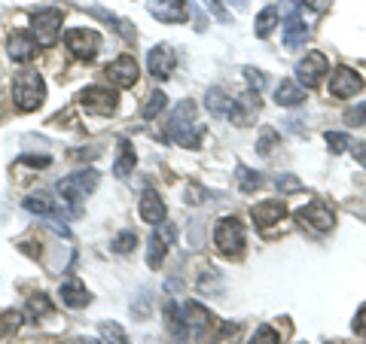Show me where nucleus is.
<instances>
[{"label": "nucleus", "instance_id": "obj_1", "mask_svg": "<svg viewBox=\"0 0 366 344\" xmlns=\"http://www.w3.org/2000/svg\"><path fill=\"white\" fill-rule=\"evenodd\" d=\"M192 116H196V104H192V101H180L165 125V137L171 143L183 146V150H199L202 137H204V128L192 122Z\"/></svg>", "mask_w": 366, "mask_h": 344}, {"label": "nucleus", "instance_id": "obj_2", "mask_svg": "<svg viewBox=\"0 0 366 344\" xmlns=\"http://www.w3.org/2000/svg\"><path fill=\"white\" fill-rule=\"evenodd\" d=\"M98 180H101V174L95 168H83V171H76V174H67L64 180H59V186H55V189H59L61 201L71 204L74 213H79V201L89 198V195L95 192Z\"/></svg>", "mask_w": 366, "mask_h": 344}, {"label": "nucleus", "instance_id": "obj_3", "mask_svg": "<svg viewBox=\"0 0 366 344\" xmlns=\"http://www.w3.org/2000/svg\"><path fill=\"white\" fill-rule=\"evenodd\" d=\"M13 101L21 113H31L37 110L43 101H46V83L40 74L34 71H21L16 79H13Z\"/></svg>", "mask_w": 366, "mask_h": 344}, {"label": "nucleus", "instance_id": "obj_4", "mask_svg": "<svg viewBox=\"0 0 366 344\" xmlns=\"http://www.w3.org/2000/svg\"><path fill=\"white\" fill-rule=\"evenodd\" d=\"M244 244H247L244 226L238 223L235 216H223V220L217 223V228H214V247L229 259H242Z\"/></svg>", "mask_w": 366, "mask_h": 344}, {"label": "nucleus", "instance_id": "obj_5", "mask_svg": "<svg viewBox=\"0 0 366 344\" xmlns=\"http://www.w3.org/2000/svg\"><path fill=\"white\" fill-rule=\"evenodd\" d=\"M76 104L86 113H95V116H110L119 107V95L107 86H89L76 95Z\"/></svg>", "mask_w": 366, "mask_h": 344}, {"label": "nucleus", "instance_id": "obj_6", "mask_svg": "<svg viewBox=\"0 0 366 344\" xmlns=\"http://www.w3.org/2000/svg\"><path fill=\"white\" fill-rule=\"evenodd\" d=\"M61 19H64V13L55 6L37 9V13L31 16V34L37 37L40 46H55V40H59V34H61Z\"/></svg>", "mask_w": 366, "mask_h": 344}, {"label": "nucleus", "instance_id": "obj_7", "mask_svg": "<svg viewBox=\"0 0 366 344\" xmlns=\"http://www.w3.org/2000/svg\"><path fill=\"white\" fill-rule=\"evenodd\" d=\"M64 46L67 52L74 55L79 61H92L101 49V34L92 31V28H71L64 34Z\"/></svg>", "mask_w": 366, "mask_h": 344}, {"label": "nucleus", "instance_id": "obj_8", "mask_svg": "<svg viewBox=\"0 0 366 344\" xmlns=\"http://www.w3.org/2000/svg\"><path fill=\"white\" fill-rule=\"evenodd\" d=\"M296 220H300L302 226H308V228H315V232H330L333 223H336V213L327 201L315 198V201H308L305 208L296 211Z\"/></svg>", "mask_w": 366, "mask_h": 344}, {"label": "nucleus", "instance_id": "obj_9", "mask_svg": "<svg viewBox=\"0 0 366 344\" xmlns=\"http://www.w3.org/2000/svg\"><path fill=\"white\" fill-rule=\"evenodd\" d=\"M174 238H177V226L174 223H162V226H159L156 232L150 235V241H147V265H150V268L162 265L168 247L174 244Z\"/></svg>", "mask_w": 366, "mask_h": 344}, {"label": "nucleus", "instance_id": "obj_10", "mask_svg": "<svg viewBox=\"0 0 366 344\" xmlns=\"http://www.w3.org/2000/svg\"><path fill=\"white\" fill-rule=\"evenodd\" d=\"M327 71H330V61L324 52H305V59L296 64V76H300V83L305 88L320 86V79L327 76Z\"/></svg>", "mask_w": 366, "mask_h": 344}, {"label": "nucleus", "instance_id": "obj_11", "mask_svg": "<svg viewBox=\"0 0 366 344\" xmlns=\"http://www.w3.org/2000/svg\"><path fill=\"white\" fill-rule=\"evenodd\" d=\"M150 16L165 25H183L189 19V0H150L147 4Z\"/></svg>", "mask_w": 366, "mask_h": 344}, {"label": "nucleus", "instance_id": "obj_12", "mask_svg": "<svg viewBox=\"0 0 366 344\" xmlns=\"http://www.w3.org/2000/svg\"><path fill=\"white\" fill-rule=\"evenodd\" d=\"M174 67H177V55H174V49H171L168 43H159V46H153V49L147 52V71H150V76L171 79Z\"/></svg>", "mask_w": 366, "mask_h": 344}, {"label": "nucleus", "instance_id": "obj_13", "mask_svg": "<svg viewBox=\"0 0 366 344\" xmlns=\"http://www.w3.org/2000/svg\"><path fill=\"white\" fill-rule=\"evenodd\" d=\"M363 88V79L354 67H336L333 76H330V95L333 98H354Z\"/></svg>", "mask_w": 366, "mask_h": 344}, {"label": "nucleus", "instance_id": "obj_14", "mask_svg": "<svg viewBox=\"0 0 366 344\" xmlns=\"http://www.w3.org/2000/svg\"><path fill=\"white\" fill-rule=\"evenodd\" d=\"M137 74H141V71H137V61L132 59V55H119L117 61H110L104 67V76L117 88H132L137 83Z\"/></svg>", "mask_w": 366, "mask_h": 344}, {"label": "nucleus", "instance_id": "obj_15", "mask_svg": "<svg viewBox=\"0 0 366 344\" xmlns=\"http://www.w3.org/2000/svg\"><path fill=\"white\" fill-rule=\"evenodd\" d=\"M287 216V204L278 201V198H269V201H259L250 208V220H254L259 228H269L274 223H281Z\"/></svg>", "mask_w": 366, "mask_h": 344}, {"label": "nucleus", "instance_id": "obj_16", "mask_svg": "<svg viewBox=\"0 0 366 344\" xmlns=\"http://www.w3.org/2000/svg\"><path fill=\"white\" fill-rule=\"evenodd\" d=\"M305 40H308V25L302 21L300 9L290 6L287 19H284V46H287V49H302Z\"/></svg>", "mask_w": 366, "mask_h": 344}, {"label": "nucleus", "instance_id": "obj_17", "mask_svg": "<svg viewBox=\"0 0 366 344\" xmlns=\"http://www.w3.org/2000/svg\"><path fill=\"white\" fill-rule=\"evenodd\" d=\"M21 208H25L28 213L43 216V220H59V216H61L59 198H52L49 192H34V195H28V198L21 201Z\"/></svg>", "mask_w": 366, "mask_h": 344}, {"label": "nucleus", "instance_id": "obj_18", "mask_svg": "<svg viewBox=\"0 0 366 344\" xmlns=\"http://www.w3.org/2000/svg\"><path fill=\"white\" fill-rule=\"evenodd\" d=\"M137 213H141V220L150 223V226H162V223H165V201L159 198L156 189H144V192H141V204H137Z\"/></svg>", "mask_w": 366, "mask_h": 344}, {"label": "nucleus", "instance_id": "obj_19", "mask_svg": "<svg viewBox=\"0 0 366 344\" xmlns=\"http://www.w3.org/2000/svg\"><path fill=\"white\" fill-rule=\"evenodd\" d=\"M9 59H13L16 64H28L34 55H37V49H40V43L34 40V34H13L9 37Z\"/></svg>", "mask_w": 366, "mask_h": 344}, {"label": "nucleus", "instance_id": "obj_20", "mask_svg": "<svg viewBox=\"0 0 366 344\" xmlns=\"http://www.w3.org/2000/svg\"><path fill=\"white\" fill-rule=\"evenodd\" d=\"M165 326L174 341H187L189 338V323L183 317V308L177 302H165Z\"/></svg>", "mask_w": 366, "mask_h": 344}, {"label": "nucleus", "instance_id": "obj_21", "mask_svg": "<svg viewBox=\"0 0 366 344\" xmlns=\"http://www.w3.org/2000/svg\"><path fill=\"white\" fill-rule=\"evenodd\" d=\"M274 101H278V107H300L305 101V91L293 79H281L278 88H274Z\"/></svg>", "mask_w": 366, "mask_h": 344}, {"label": "nucleus", "instance_id": "obj_22", "mask_svg": "<svg viewBox=\"0 0 366 344\" xmlns=\"http://www.w3.org/2000/svg\"><path fill=\"white\" fill-rule=\"evenodd\" d=\"M59 295H61V302H64L67 308H86V305L92 302L89 290H86V286L79 283V280H67V283H61Z\"/></svg>", "mask_w": 366, "mask_h": 344}, {"label": "nucleus", "instance_id": "obj_23", "mask_svg": "<svg viewBox=\"0 0 366 344\" xmlns=\"http://www.w3.org/2000/svg\"><path fill=\"white\" fill-rule=\"evenodd\" d=\"M134 162H137V156H134V146H132V141H119V158L113 162V174H117L119 180H125L132 174V168H134Z\"/></svg>", "mask_w": 366, "mask_h": 344}, {"label": "nucleus", "instance_id": "obj_24", "mask_svg": "<svg viewBox=\"0 0 366 344\" xmlns=\"http://www.w3.org/2000/svg\"><path fill=\"white\" fill-rule=\"evenodd\" d=\"M89 16H95V19H101V21H107V25H113V28H117L119 34H122V37L125 40H134L137 37V34L132 31V25H129V21H125V19H119V16H113L110 13V9H101V6H89Z\"/></svg>", "mask_w": 366, "mask_h": 344}, {"label": "nucleus", "instance_id": "obj_25", "mask_svg": "<svg viewBox=\"0 0 366 344\" xmlns=\"http://www.w3.org/2000/svg\"><path fill=\"white\" fill-rule=\"evenodd\" d=\"M274 28H278V6H266V9H262V13L257 16L254 31H257V37H259V40H266Z\"/></svg>", "mask_w": 366, "mask_h": 344}, {"label": "nucleus", "instance_id": "obj_26", "mask_svg": "<svg viewBox=\"0 0 366 344\" xmlns=\"http://www.w3.org/2000/svg\"><path fill=\"white\" fill-rule=\"evenodd\" d=\"M19 326H21V311H16V308H4V311H0V338H9Z\"/></svg>", "mask_w": 366, "mask_h": 344}, {"label": "nucleus", "instance_id": "obj_27", "mask_svg": "<svg viewBox=\"0 0 366 344\" xmlns=\"http://www.w3.org/2000/svg\"><path fill=\"white\" fill-rule=\"evenodd\" d=\"M165 104H168L165 91H153V95L144 101V107H141V116H144V119H156L159 113L165 110Z\"/></svg>", "mask_w": 366, "mask_h": 344}, {"label": "nucleus", "instance_id": "obj_28", "mask_svg": "<svg viewBox=\"0 0 366 344\" xmlns=\"http://www.w3.org/2000/svg\"><path fill=\"white\" fill-rule=\"evenodd\" d=\"M98 332L104 335V341H107V344H132V341H129V335H125V329H122L119 323H107V320H104V323L98 326Z\"/></svg>", "mask_w": 366, "mask_h": 344}, {"label": "nucleus", "instance_id": "obj_29", "mask_svg": "<svg viewBox=\"0 0 366 344\" xmlns=\"http://www.w3.org/2000/svg\"><path fill=\"white\" fill-rule=\"evenodd\" d=\"M238 186H242V192H257L259 186H262V177L259 174H254L250 168H244V165H238Z\"/></svg>", "mask_w": 366, "mask_h": 344}, {"label": "nucleus", "instance_id": "obj_30", "mask_svg": "<svg viewBox=\"0 0 366 344\" xmlns=\"http://www.w3.org/2000/svg\"><path fill=\"white\" fill-rule=\"evenodd\" d=\"M52 311V305H49V299H46L43 293H34L31 299H28V317L31 320H40V317H46Z\"/></svg>", "mask_w": 366, "mask_h": 344}, {"label": "nucleus", "instance_id": "obj_31", "mask_svg": "<svg viewBox=\"0 0 366 344\" xmlns=\"http://www.w3.org/2000/svg\"><path fill=\"white\" fill-rule=\"evenodd\" d=\"M238 332H242V326H238V323H220V332L211 338V344H235Z\"/></svg>", "mask_w": 366, "mask_h": 344}, {"label": "nucleus", "instance_id": "obj_32", "mask_svg": "<svg viewBox=\"0 0 366 344\" xmlns=\"http://www.w3.org/2000/svg\"><path fill=\"white\" fill-rule=\"evenodd\" d=\"M247 344H281V335H278V332H274L272 326L262 323V326H257V332L250 335Z\"/></svg>", "mask_w": 366, "mask_h": 344}, {"label": "nucleus", "instance_id": "obj_33", "mask_svg": "<svg viewBox=\"0 0 366 344\" xmlns=\"http://www.w3.org/2000/svg\"><path fill=\"white\" fill-rule=\"evenodd\" d=\"M324 141H327V146H330V153H345V150H351V137H348V134L327 131Z\"/></svg>", "mask_w": 366, "mask_h": 344}, {"label": "nucleus", "instance_id": "obj_34", "mask_svg": "<svg viewBox=\"0 0 366 344\" xmlns=\"http://www.w3.org/2000/svg\"><path fill=\"white\" fill-rule=\"evenodd\" d=\"M113 253H132V250L137 247V235L134 232H122V235H117L113 238Z\"/></svg>", "mask_w": 366, "mask_h": 344}, {"label": "nucleus", "instance_id": "obj_35", "mask_svg": "<svg viewBox=\"0 0 366 344\" xmlns=\"http://www.w3.org/2000/svg\"><path fill=\"white\" fill-rule=\"evenodd\" d=\"M345 122H348V125H354V128H360V125H366V104L345 110Z\"/></svg>", "mask_w": 366, "mask_h": 344}, {"label": "nucleus", "instance_id": "obj_36", "mask_svg": "<svg viewBox=\"0 0 366 344\" xmlns=\"http://www.w3.org/2000/svg\"><path fill=\"white\" fill-rule=\"evenodd\" d=\"M244 76H247V83H250V91H259L262 86H266V74L257 71V67H244Z\"/></svg>", "mask_w": 366, "mask_h": 344}, {"label": "nucleus", "instance_id": "obj_37", "mask_svg": "<svg viewBox=\"0 0 366 344\" xmlns=\"http://www.w3.org/2000/svg\"><path fill=\"white\" fill-rule=\"evenodd\" d=\"M278 141V134L274 131H262V137H259V143H257V150L262 153V156H269L272 153V143Z\"/></svg>", "mask_w": 366, "mask_h": 344}, {"label": "nucleus", "instance_id": "obj_38", "mask_svg": "<svg viewBox=\"0 0 366 344\" xmlns=\"http://www.w3.org/2000/svg\"><path fill=\"white\" fill-rule=\"evenodd\" d=\"M278 189L281 192H296V189H302V183L296 180V177H290V174H281L278 177Z\"/></svg>", "mask_w": 366, "mask_h": 344}, {"label": "nucleus", "instance_id": "obj_39", "mask_svg": "<svg viewBox=\"0 0 366 344\" xmlns=\"http://www.w3.org/2000/svg\"><path fill=\"white\" fill-rule=\"evenodd\" d=\"M52 158L49 156H21V165H34V168H49Z\"/></svg>", "mask_w": 366, "mask_h": 344}, {"label": "nucleus", "instance_id": "obj_40", "mask_svg": "<svg viewBox=\"0 0 366 344\" xmlns=\"http://www.w3.org/2000/svg\"><path fill=\"white\" fill-rule=\"evenodd\" d=\"M204 195H208V192H204L202 186H189V189H187V204H202Z\"/></svg>", "mask_w": 366, "mask_h": 344}, {"label": "nucleus", "instance_id": "obj_41", "mask_svg": "<svg viewBox=\"0 0 366 344\" xmlns=\"http://www.w3.org/2000/svg\"><path fill=\"white\" fill-rule=\"evenodd\" d=\"M354 332L366 338V305H363L360 311H357V317H354Z\"/></svg>", "mask_w": 366, "mask_h": 344}, {"label": "nucleus", "instance_id": "obj_42", "mask_svg": "<svg viewBox=\"0 0 366 344\" xmlns=\"http://www.w3.org/2000/svg\"><path fill=\"white\" fill-rule=\"evenodd\" d=\"M204 4H208V9H211V13H214L217 19H220V21H229V13L220 6V0H204Z\"/></svg>", "mask_w": 366, "mask_h": 344}, {"label": "nucleus", "instance_id": "obj_43", "mask_svg": "<svg viewBox=\"0 0 366 344\" xmlns=\"http://www.w3.org/2000/svg\"><path fill=\"white\" fill-rule=\"evenodd\" d=\"M351 153H354V158H357V162L366 168V143L360 141V143H351Z\"/></svg>", "mask_w": 366, "mask_h": 344}, {"label": "nucleus", "instance_id": "obj_44", "mask_svg": "<svg viewBox=\"0 0 366 344\" xmlns=\"http://www.w3.org/2000/svg\"><path fill=\"white\" fill-rule=\"evenodd\" d=\"M308 6H315V9H327L330 6V0H305Z\"/></svg>", "mask_w": 366, "mask_h": 344}, {"label": "nucleus", "instance_id": "obj_45", "mask_svg": "<svg viewBox=\"0 0 366 344\" xmlns=\"http://www.w3.org/2000/svg\"><path fill=\"white\" fill-rule=\"evenodd\" d=\"M229 4H235V6H244V4H247V0H229Z\"/></svg>", "mask_w": 366, "mask_h": 344}, {"label": "nucleus", "instance_id": "obj_46", "mask_svg": "<svg viewBox=\"0 0 366 344\" xmlns=\"http://www.w3.org/2000/svg\"><path fill=\"white\" fill-rule=\"evenodd\" d=\"M83 344H101V341H95V338H86V341H83Z\"/></svg>", "mask_w": 366, "mask_h": 344}]
</instances>
